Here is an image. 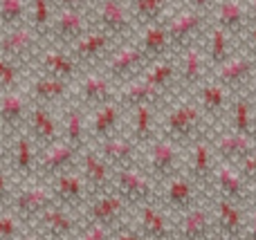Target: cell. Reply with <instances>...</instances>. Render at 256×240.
Wrapping results in <instances>:
<instances>
[{
  "label": "cell",
  "instance_id": "6da1fadb",
  "mask_svg": "<svg viewBox=\"0 0 256 240\" xmlns=\"http://www.w3.org/2000/svg\"><path fill=\"white\" fill-rule=\"evenodd\" d=\"M52 189L43 180H27V182H18L14 189L9 209L18 216L25 225H34V220L48 209L50 205H54Z\"/></svg>",
  "mask_w": 256,
  "mask_h": 240
},
{
  "label": "cell",
  "instance_id": "7a4b0ae2",
  "mask_svg": "<svg viewBox=\"0 0 256 240\" xmlns=\"http://www.w3.org/2000/svg\"><path fill=\"white\" fill-rule=\"evenodd\" d=\"M112 191L120 193L132 209L144 205V202L158 200V193H160L153 178L137 164L115 169V173H112Z\"/></svg>",
  "mask_w": 256,
  "mask_h": 240
},
{
  "label": "cell",
  "instance_id": "3957f363",
  "mask_svg": "<svg viewBox=\"0 0 256 240\" xmlns=\"http://www.w3.org/2000/svg\"><path fill=\"white\" fill-rule=\"evenodd\" d=\"M81 211H84L81 218H84L86 223H97L108 229H120L122 225H126L130 205H128L120 193L110 189V191L92 196Z\"/></svg>",
  "mask_w": 256,
  "mask_h": 240
},
{
  "label": "cell",
  "instance_id": "277c9868",
  "mask_svg": "<svg viewBox=\"0 0 256 240\" xmlns=\"http://www.w3.org/2000/svg\"><path fill=\"white\" fill-rule=\"evenodd\" d=\"M202 126L204 117L200 106L180 103L166 115V139H171L178 146H182V144L191 146L194 142L202 139Z\"/></svg>",
  "mask_w": 256,
  "mask_h": 240
},
{
  "label": "cell",
  "instance_id": "5b68a950",
  "mask_svg": "<svg viewBox=\"0 0 256 240\" xmlns=\"http://www.w3.org/2000/svg\"><path fill=\"white\" fill-rule=\"evenodd\" d=\"M32 227L38 229L48 240H74L81 229V216L79 211L54 202L34 220Z\"/></svg>",
  "mask_w": 256,
  "mask_h": 240
},
{
  "label": "cell",
  "instance_id": "8992f818",
  "mask_svg": "<svg viewBox=\"0 0 256 240\" xmlns=\"http://www.w3.org/2000/svg\"><path fill=\"white\" fill-rule=\"evenodd\" d=\"M214 196L225 198V200L238 202V205H250V200L254 198V187L243 178V173L238 171V166L220 162L216 164L212 175V182H209Z\"/></svg>",
  "mask_w": 256,
  "mask_h": 240
},
{
  "label": "cell",
  "instance_id": "52a82bcc",
  "mask_svg": "<svg viewBox=\"0 0 256 240\" xmlns=\"http://www.w3.org/2000/svg\"><path fill=\"white\" fill-rule=\"evenodd\" d=\"M146 173L153 178V182L164 184L166 180L176 178L178 173H182L180 169V151L178 144H173L171 139H153L148 144V153H146Z\"/></svg>",
  "mask_w": 256,
  "mask_h": 240
},
{
  "label": "cell",
  "instance_id": "ba28073f",
  "mask_svg": "<svg viewBox=\"0 0 256 240\" xmlns=\"http://www.w3.org/2000/svg\"><path fill=\"white\" fill-rule=\"evenodd\" d=\"M198 184L189 178L186 173H178L176 178L166 180L162 184V191L158 193L160 205L166 211H171L173 216H180L184 211H189L191 207L200 205V193Z\"/></svg>",
  "mask_w": 256,
  "mask_h": 240
},
{
  "label": "cell",
  "instance_id": "9c48e42d",
  "mask_svg": "<svg viewBox=\"0 0 256 240\" xmlns=\"http://www.w3.org/2000/svg\"><path fill=\"white\" fill-rule=\"evenodd\" d=\"M81 151L84 148H74L72 144L61 142V139L48 148H40L38 157H36V180L50 182L54 175L74 169L79 164Z\"/></svg>",
  "mask_w": 256,
  "mask_h": 240
},
{
  "label": "cell",
  "instance_id": "30bf717a",
  "mask_svg": "<svg viewBox=\"0 0 256 240\" xmlns=\"http://www.w3.org/2000/svg\"><path fill=\"white\" fill-rule=\"evenodd\" d=\"M137 209V229L144 240H176V225L168 218V211L160 200H150Z\"/></svg>",
  "mask_w": 256,
  "mask_h": 240
},
{
  "label": "cell",
  "instance_id": "8fae6325",
  "mask_svg": "<svg viewBox=\"0 0 256 240\" xmlns=\"http://www.w3.org/2000/svg\"><path fill=\"white\" fill-rule=\"evenodd\" d=\"M50 189H52V196L58 205L63 207H70V209L79 211L86 207V202L90 200V191L86 187V180L84 175L79 173V169H70V171H63V173L54 175L50 180Z\"/></svg>",
  "mask_w": 256,
  "mask_h": 240
},
{
  "label": "cell",
  "instance_id": "7c38bea8",
  "mask_svg": "<svg viewBox=\"0 0 256 240\" xmlns=\"http://www.w3.org/2000/svg\"><path fill=\"white\" fill-rule=\"evenodd\" d=\"M176 240H212L214 232V214L204 202L191 207L189 211L176 216Z\"/></svg>",
  "mask_w": 256,
  "mask_h": 240
},
{
  "label": "cell",
  "instance_id": "4fadbf2b",
  "mask_svg": "<svg viewBox=\"0 0 256 240\" xmlns=\"http://www.w3.org/2000/svg\"><path fill=\"white\" fill-rule=\"evenodd\" d=\"M212 214H214V232H216V236L243 238L245 223H248L245 205H238V202H232V200H225V198L214 196Z\"/></svg>",
  "mask_w": 256,
  "mask_h": 240
},
{
  "label": "cell",
  "instance_id": "5bb4252c",
  "mask_svg": "<svg viewBox=\"0 0 256 240\" xmlns=\"http://www.w3.org/2000/svg\"><path fill=\"white\" fill-rule=\"evenodd\" d=\"M76 169L84 175L86 187H88V191H90V198L112 189V173H115V171L99 155V151H81Z\"/></svg>",
  "mask_w": 256,
  "mask_h": 240
},
{
  "label": "cell",
  "instance_id": "9a60e30c",
  "mask_svg": "<svg viewBox=\"0 0 256 240\" xmlns=\"http://www.w3.org/2000/svg\"><path fill=\"white\" fill-rule=\"evenodd\" d=\"M36 144L32 142L27 135L18 137L16 142L9 146V162L7 169L18 182H27V180H36Z\"/></svg>",
  "mask_w": 256,
  "mask_h": 240
},
{
  "label": "cell",
  "instance_id": "2e32d148",
  "mask_svg": "<svg viewBox=\"0 0 256 240\" xmlns=\"http://www.w3.org/2000/svg\"><path fill=\"white\" fill-rule=\"evenodd\" d=\"M214 153L218 155L220 162H227V164L238 166L245 157L256 148V137L252 135H243L236 133V130H230V133H222L214 139L212 144Z\"/></svg>",
  "mask_w": 256,
  "mask_h": 240
},
{
  "label": "cell",
  "instance_id": "e0dca14e",
  "mask_svg": "<svg viewBox=\"0 0 256 240\" xmlns=\"http://www.w3.org/2000/svg\"><path fill=\"white\" fill-rule=\"evenodd\" d=\"M214 148L207 139H198L191 144V153H189V166H186V175L194 180L198 187H209L214 175Z\"/></svg>",
  "mask_w": 256,
  "mask_h": 240
},
{
  "label": "cell",
  "instance_id": "ac0fdd59",
  "mask_svg": "<svg viewBox=\"0 0 256 240\" xmlns=\"http://www.w3.org/2000/svg\"><path fill=\"white\" fill-rule=\"evenodd\" d=\"M99 155L112 166V171L124 169V166H132V164H137V144L130 137L110 135V137L102 139Z\"/></svg>",
  "mask_w": 256,
  "mask_h": 240
},
{
  "label": "cell",
  "instance_id": "d6986e66",
  "mask_svg": "<svg viewBox=\"0 0 256 240\" xmlns=\"http://www.w3.org/2000/svg\"><path fill=\"white\" fill-rule=\"evenodd\" d=\"M254 72V61L250 56H234V58H227L218 65L216 72V81L222 83L225 88H238L240 83L252 76Z\"/></svg>",
  "mask_w": 256,
  "mask_h": 240
},
{
  "label": "cell",
  "instance_id": "ffe728a7",
  "mask_svg": "<svg viewBox=\"0 0 256 240\" xmlns=\"http://www.w3.org/2000/svg\"><path fill=\"white\" fill-rule=\"evenodd\" d=\"M200 25H202V13H200L198 9L191 7V9H186V11H182L180 16H176L166 25L168 40H171V45H176V47L184 45L186 40H189L191 36H194L196 31L200 29Z\"/></svg>",
  "mask_w": 256,
  "mask_h": 240
},
{
  "label": "cell",
  "instance_id": "44dd1931",
  "mask_svg": "<svg viewBox=\"0 0 256 240\" xmlns=\"http://www.w3.org/2000/svg\"><path fill=\"white\" fill-rule=\"evenodd\" d=\"M30 139L38 148H48L52 144H56L58 139V128L56 121L52 119V115L45 110H36L32 115V126H30Z\"/></svg>",
  "mask_w": 256,
  "mask_h": 240
},
{
  "label": "cell",
  "instance_id": "7402d4cb",
  "mask_svg": "<svg viewBox=\"0 0 256 240\" xmlns=\"http://www.w3.org/2000/svg\"><path fill=\"white\" fill-rule=\"evenodd\" d=\"M198 103H200V110L204 115H220L225 110V103H227V88L218 81L214 83H204L200 85V92H198Z\"/></svg>",
  "mask_w": 256,
  "mask_h": 240
},
{
  "label": "cell",
  "instance_id": "603a6c76",
  "mask_svg": "<svg viewBox=\"0 0 256 240\" xmlns=\"http://www.w3.org/2000/svg\"><path fill=\"white\" fill-rule=\"evenodd\" d=\"M153 137H155V133H153V108H150V103L135 106L130 139L137 144V146H142V144H150Z\"/></svg>",
  "mask_w": 256,
  "mask_h": 240
},
{
  "label": "cell",
  "instance_id": "cb8c5ba5",
  "mask_svg": "<svg viewBox=\"0 0 256 240\" xmlns=\"http://www.w3.org/2000/svg\"><path fill=\"white\" fill-rule=\"evenodd\" d=\"M168 45H171V40H168L166 27L158 25V22H150L144 34V40H142V52L153 58H162L164 54H166Z\"/></svg>",
  "mask_w": 256,
  "mask_h": 240
},
{
  "label": "cell",
  "instance_id": "d4e9b609",
  "mask_svg": "<svg viewBox=\"0 0 256 240\" xmlns=\"http://www.w3.org/2000/svg\"><path fill=\"white\" fill-rule=\"evenodd\" d=\"M117 121H120V110H117L112 103H108L102 110H97V115H94V119H92V126H90V133H92V137H97L99 142H102V139L115 135Z\"/></svg>",
  "mask_w": 256,
  "mask_h": 240
},
{
  "label": "cell",
  "instance_id": "484cf974",
  "mask_svg": "<svg viewBox=\"0 0 256 240\" xmlns=\"http://www.w3.org/2000/svg\"><path fill=\"white\" fill-rule=\"evenodd\" d=\"M245 22V9L238 0H225L218 7V27L225 31H238Z\"/></svg>",
  "mask_w": 256,
  "mask_h": 240
},
{
  "label": "cell",
  "instance_id": "4316f807",
  "mask_svg": "<svg viewBox=\"0 0 256 240\" xmlns=\"http://www.w3.org/2000/svg\"><path fill=\"white\" fill-rule=\"evenodd\" d=\"M232 130L243 135H252L256 137V126H254V110L252 103L245 97H240L238 101L234 103V117H232Z\"/></svg>",
  "mask_w": 256,
  "mask_h": 240
},
{
  "label": "cell",
  "instance_id": "83f0119b",
  "mask_svg": "<svg viewBox=\"0 0 256 240\" xmlns=\"http://www.w3.org/2000/svg\"><path fill=\"white\" fill-rule=\"evenodd\" d=\"M146 54L140 47H124L120 54H115L110 63V72L115 76H128L142 61H144Z\"/></svg>",
  "mask_w": 256,
  "mask_h": 240
},
{
  "label": "cell",
  "instance_id": "f1b7e54d",
  "mask_svg": "<svg viewBox=\"0 0 256 240\" xmlns=\"http://www.w3.org/2000/svg\"><path fill=\"white\" fill-rule=\"evenodd\" d=\"M204 72V56L198 47H189L182 58V81L186 83H198Z\"/></svg>",
  "mask_w": 256,
  "mask_h": 240
},
{
  "label": "cell",
  "instance_id": "f546056e",
  "mask_svg": "<svg viewBox=\"0 0 256 240\" xmlns=\"http://www.w3.org/2000/svg\"><path fill=\"white\" fill-rule=\"evenodd\" d=\"M155 97H160V90L153 88V85H150L146 79L130 83L126 88V92H124V101L128 103V106H132V108L142 106V103H150Z\"/></svg>",
  "mask_w": 256,
  "mask_h": 240
},
{
  "label": "cell",
  "instance_id": "4dcf8cb0",
  "mask_svg": "<svg viewBox=\"0 0 256 240\" xmlns=\"http://www.w3.org/2000/svg\"><path fill=\"white\" fill-rule=\"evenodd\" d=\"M63 133H66L63 142L72 144L74 148H84L86 146V119H84V115L72 110L66 119V130H63Z\"/></svg>",
  "mask_w": 256,
  "mask_h": 240
},
{
  "label": "cell",
  "instance_id": "1f68e13d",
  "mask_svg": "<svg viewBox=\"0 0 256 240\" xmlns=\"http://www.w3.org/2000/svg\"><path fill=\"white\" fill-rule=\"evenodd\" d=\"M102 22L110 31H124V29H128L126 9L122 7L120 2H115V0H108V2L104 4V9H102Z\"/></svg>",
  "mask_w": 256,
  "mask_h": 240
},
{
  "label": "cell",
  "instance_id": "d6a6232c",
  "mask_svg": "<svg viewBox=\"0 0 256 240\" xmlns=\"http://www.w3.org/2000/svg\"><path fill=\"white\" fill-rule=\"evenodd\" d=\"M209 58L216 65L230 58V38H227V31L218 25L212 29V38H209Z\"/></svg>",
  "mask_w": 256,
  "mask_h": 240
},
{
  "label": "cell",
  "instance_id": "836d02e7",
  "mask_svg": "<svg viewBox=\"0 0 256 240\" xmlns=\"http://www.w3.org/2000/svg\"><path fill=\"white\" fill-rule=\"evenodd\" d=\"M173 74H176V70H173L171 63L164 61V58H160V61H155L153 65H150V70L146 72L144 79L148 81L153 88H158L160 92H162V90L173 81Z\"/></svg>",
  "mask_w": 256,
  "mask_h": 240
},
{
  "label": "cell",
  "instance_id": "e575fe53",
  "mask_svg": "<svg viewBox=\"0 0 256 240\" xmlns=\"http://www.w3.org/2000/svg\"><path fill=\"white\" fill-rule=\"evenodd\" d=\"M27 227L12 209H0V240H16Z\"/></svg>",
  "mask_w": 256,
  "mask_h": 240
},
{
  "label": "cell",
  "instance_id": "d590c367",
  "mask_svg": "<svg viewBox=\"0 0 256 240\" xmlns=\"http://www.w3.org/2000/svg\"><path fill=\"white\" fill-rule=\"evenodd\" d=\"M168 7V0H135V11L146 22H155Z\"/></svg>",
  "mask_w": 256,
  "mask_h": 240
},
{
  "label": "cell",
  "instance_id": "8d00e7d4",
  "mask_svg": "<svg viewBox=\"0 0 256 240\" xmlns=\"http://www.w3.org/2000/svg\"><path fill=\"white\" fill-rule=\"evenodd\" d=\"M84 94H86L88 101L104 103V101H108V97H110V83H108L106 79H97V76H92V79L86 81Z\"/></svg>",
  "mask_w": 256,
  "mask_h": 240
},
{
  "label": "cell",
  "instance_id": "74e56055",
  "mask_svg": "<svg viewBox=\"0 0 256 240\" xmlns=\"http://www.w3.org/2000/svg\"><path fill=\"white\" fill-rule=\"evenodd\" d=\"M115 229H108L97 223H84L74 240H112Z\"/></svg>",
  "mask_w": 256,
  "mask_h": 240
},
{
  "label": "cell",
  "instance_id": "f35d334b",
  "mask_svg": "<svg viewBox=\"0 0 256 240\" xmlns=\"http://www.w3.org/2000/svg\"><path fill=\"white\" fill-rule=\"evenodd\" d=\"M106 45H108L106 36L94 34V36H88L86 40H81L79 47H76V52H79V56H84V58H92V56H97Z\"/></svg>",
  "mask_w": 256,
  "mask_h": 240
},
{
  "label": "cell",
  "instance_id": "ab89813d",
  "mask_svg": "<svg viewBox=\"0 0 256 240\" xmlns=\"http://www.w3.org/2000/svg\"><path fill=\"white\" fill-rule=\"evenodd\" d=\"M20 115H22V106L16 97H7L2 103H0V117L7 126H16L20 121Z\"/></svg>",
  "mask_w": 256,
  "mask_h": 240
},
{
  "label": "cell",
  "instance_id": "60d3db41",
  "mask_svg": "<svg viewBox=\"0 0 256 240\" xmlns=\"http://www.w3.org/2000/svg\"><path fill=\"white\" fill-rule=\"evenodd\" d=\"M16 180L9 173L7 166H0V209H9V202H12L14 189H16Z\"/></svg>",
  "mask_w": 256,
  "mask_h": 240
},
{
  "label": "cell",
  "instance_id": "b9f144b4",
  "mask_svg": "<svg viewBox=\"0 0 256 240\" xmlns=\"http://www.w3.org/2000/svg\"><path fill=\"white\" fill-rule=\"evenodd\" d=\"M84 29V22H81L79 13H63V18L58 20V31H61L66 38H74V36L81 34Z\"/></svg>",
  "mask_w": 256,
  "mask_h": 240
},
{
  "label": "cell",
  "instance_id": "7bdbcfd3",
  "mask_svg": "<svg viewBox=\"0 0 256 240\" xmlns=\"http://www.w3.org/2000/svg\"><path fill=\"white\" fill-rule=\"evenodd\" d=\"M48 65L56 76H66V74L72 72V61L66 58V56H61V54H52V56H48Z\"/></svg>",
  "mask_w": 256,
  "mask_h": 240
},
{
  "label": "cell",
  "instance_id": "ee69618b",
  "mask_svg": "<svg viewBox=\"0 0 256 240\" xmlns=\"http://www.w3.org/2000/svg\"><path fill=\"white\" fill-rule=\"evenodd\" d=\"M238 171L243 173V178L254 187V184H256V148L238 164Z\"/></svg>",
  "mask_w": 256,
  "mask_h": 240
},
{
  "label": "cell",
  "instance_id": "f6af8a7d",
  "mask_svg": "<svg viewBox=\"0 0 256 240\" xmlns=\"http://www.w3.org/2000/svg\"><path fill=\"white\" fill-rule=\"evenodd\" d=\"M30 47V36L27 34H14L7 38V43H4V49H7L9 54H20L25 52V49Z\"/></svg>",
  "mask_w": 256,
  "mask_h": 240
},
{
  "label": "cell",
  "instance_id": "bcb514c9",
  "mask_svg": "<svg viewBox=\"0 0 256 240\" xmlns=\"http://www.w3.org/2000/svg\"><path fill=\"white\" fill-rule=\"evenodd\" d=\"M63 92V83L58 79H50V81H43L38 85V94L43 99H54V97H61Z\"/></svg>",
  "mask_w": 256,
  "mask_h": 240
},
{
  "label": "cell",
  "instance_id": "7dc6e473",
  "mask_svg": "<svg viewBox=\"0 0 256 240\" xmlns=\"http://www.w3.org/2000/svg\"><path fill=\"white\" fill-rule=\"evenodd\" d=\"M112 240H144V236L140 234V229L132 227V225H122L120 229H115L112 234Z\"/></svg>",
  "mask_w": 256,
  "mask_h": 240
},
{
  "label": "cell",
  "instance_id": "c3c4849f",
  "mask_svg": "<svg viewBox=\"0 0 256 240\" xmlns=\"http://www.w3.org/2000/svg\"><path fill=\"white\" fill-rule=\"evenodd\" d=\"M243 240H256V207L250 214L248 223H245V234H243Z\"/></svg>",
  "mask_w": 256,
  "mask_h": 240
},
{
  "label": "cell",
  "instance_id": "681fc988",
  "mask_svg": "<svg viewBox=\"0 0 256 240\" xmlns=\"http://www.w3.org/2000/svg\"><path fill=\"white\" fill-rule=\"evenodd\" d=\"M14 76H16V72H14V67L9 65V63L0 61V83L9 85V83H12V81H14Z\"/></svg>",
  "mask_w": 256,
  "mask_h": 240
},
{
  "label": "cell",
  "instance_id": "f907efd6",
  "mask_svg": "<svg viewBox=\"0 0 256 240\" xmlns=\"http://www.w3.org/2000/svg\"><path fill=\"white\" fill-rule=\"evenodd\" d=\"M16 240H48V238H45L43 234H40L36 227H32V225H30V227H27L25 232H22V234H20V236H18Z\"/></svg>",
  "mask_w": 256,
  "mask_h": 240
},
{
  "label": "cell",
  "instance_id": "816d5d0a",
  "mask_svg": "<svg viewBox=\"0 0 256 240\" xmlns=\"http://www.w3.org/2000/svg\"><path fill=\"white\" fill-rule=\"evenodd\" d=\"M7 162H9V148L0 142V166H7Z\"/></svg>",
  "mask_w": 256,
  "mask_h": 240
},
{
  "label": "cell",
  "instance_id": "f5cc1de1",
  "mask_svg": "<svg viewBox=\"0 0 256 240\" xmlns=\"http://www.w3.org/2000/svg\"><path fill=\"white\" fill-rule=\"evenodd\" d=\"M189 4H191L194 9H198V11H200V9L209 7V4H212V0H189Z\"/></svg>",
  "mask_w": 256,
  "mask_h": 240
},
{
  "label": "cell",
  "instance_id": "db71d44e",
  "mask_svg": "<svg viewBox=\"0 0 256 240\" xmlns=\"http://www.w3.org/2000/svg\"><path fill=\"white\" fill-rule=\"evenodd\" d=\"M248 18L256 22V0H250V4H248Z\"/></svg>",
  "mask_w": 256,
  "mask_h": 240
},
{
  "label": "cell",
  "instance_id": "11a10c76",
  "mask_svg": "<svg viewBox=\"0 0 256 240\" xmlns=\"http://www.w3.org/2000/svg\"><path fill=\"white\" fill-rule=\"evenodd\" d=\"M250 49H252L256 56V25L252 27V34H250Z\"/></svg>",
  "mask_w": 256,
  "mask_h": 240
},
{
  "label": "cell",
  "instance_id": "9f6ffc18",
  "mask_svg": "<svg viewBox=\"0 0 256 240\" xmlns=\"http://www.w3.org/2000/svg\"><path fill=\"white\" fill-rule=\"evenodd\" d=\"M212 240H243V238H225V236H214Z\"/></svg>",
  "mask_w": 256,
  "mask_h": 240
},
{
  "label": "cell",
  "instance_id": "6f0895ef",
  "mask_svg": "<svg viewBox=\"0 0 256 240\" xmlns=\"http://www.w3.org/2000/svg\"><path fill=\"white\" fill-rule=\"evenodd\" d=\"M66 2H68V4H76V2H79V0H66Z\"/></svg>",
  "mask_w": 256,
  "mask_h": 240
},
{
  "label": "cell",
  "instance_id": "680465c9",
  "mask_svg": "<svg viewBox=\"0 0 256 240\" xmlns=\"http://www.w3.org/2000/svg\"><path fill=\"white\" fill-rule=\"evenodd\" d=\"M254 126H256V110H254Z\"/></svg>",
  "mask_w": 256,
  "mask_h": 240
}]
</instances>
